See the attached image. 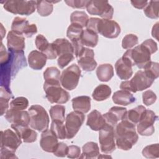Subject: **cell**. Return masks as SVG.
I'll list each match as a JSON object with an SVG mask.
<instances>
[{"label": "cell", "instance_id": "cell-1", "mask_svg": "<svg viewBox=\"0 0 159 159\" xmlns=\"http://www.w3.org/2000/svg\"><path fill=\"white\" fill-rule=\"evenodd\" d=\"M116 145L122 150H129L138 141L135 124L122 119L114 127Z\"/></svg>", "mask_w": 159, "mask_h": 159}, {"label": "cell", "instance_id": "cell-2", "mask_svg": "<svg viewBox=\"0 0 159 159\" xmlns=\"http://www.w3.org/2000/svg\"><path fill=\"white\" fill-rule=\"evenodd\" d=\"M122 58L130 66L136 65L139 68L143 69L151 61V53L141 43L132 49H128Z\"/></svg>", "mask_w": 159, "mask_h": 159}, {"label": "cell", "instance_id": "cell-3", "mask_svg": "<svg viewBox=\"0 0 159 159\" xmlns=\"http://www.w3.org/2000/svg\"><path fill=\"white\" fill-rule=\"evenodd\" d=\"M30 127L39 132H43L49 126V117L45 109L38 104L32 105L28 109Z\"/></svg>", "mask_w": 159, "mask_h": 159}, {"label": "cell", "instance_id": "cell-4", "mask_svg": "<svg viewBox=\"0 0 159 159\" xmlns=\"http://www.w3.org/2000/svg\"><path fill=\"white\" fill-rule=\"evenodd\" d=\"M37 1L9 0L4 2L3 7L6 11L14 14L29 16L36 9Z\"/></svg>", "mask_w": 159, "mask_h": 159}, {"label": "cell", "instance_id": "cell-5", "mask_svg": "<svg viewBox=\"0 0 159 159\" xmlns=\"http://www.w3.org/2000/svg\"><path fill=\"white\" fill-rule=\"evenodd\" d=\"M60 84H46L43 83V90L48 101L52 104H65L67 102L70 96L65 89L60 86Z\"/></svg>", "mask_w": 159, "mask_h": 159}, {"label": "cell", "instance_id": "cell-6", "mask_svg": "<svg viewBox=\"0 0 159 159\" xmlns=\"http://www.w3.org/2000/svg\"><path fill=\"white\" fill-rule=\"evenodd\" d=\"M99 142L102 153H111L116 150L114 127L107 124L99 130Z\"/></svg>", "mask_w": 159, "mask_h": 159}, {"label": "cell", "instance_id": "cell-7", "mask_svg": "<svg viewBox=\"0 0 159 159\" xmlns=\"http://www.w3.org/2000/svg\"><path fill=\"white\" fill-rule=\"evenodd\" d=\"M81 76V70L78 65L72 64L65 69L60 75V84L65 89L71 91L76 88Z\"/></svg>", "mask_w": 159, "mask_h": 159}, {"label": "cell", "instance_id": "cell-8", "mask_svg": "<svg viewBox=\"0 0 159 159\" xmlns=\"http://www.w3.org/2000/svg\"><path fill=\"white\" fill-rule=\"evenodd\" d=\"M87 12L91 15L99 16L103 19H111L114 14V9L108 1H89L86 6Z\"/></svg>", "mask_w": 159, "mask_h": 159}, {"label": "cell", "instance_id": "cell-9", "mask_svg": "<svg viewBox=\"0 0 159 159\" xmlns=\"http://www.w3.org/2000/svg\"><path fill=\"white\" fill-rule=\"evenodd\" d=\"M158 119L155 113L149 109H145L141 119L137 124V131L142 136H150L155 132L154 123Z\"/></svg>", "mask_w": 159, "mask_h": 159}, {"label": "cell", "instance_id": "cell-10", "mask_svg": "<svg viewBox=\"0 0 159 159\" xmlns=\"http://www.w3.org/2000/svg\"><path fill=\"white\" fill-rule=\"evenodd\" d=\"M85 119L83 113L78 111L70 112L65 119V128L66 131V139L73 138L79 131Z\"/></svg>", "mask_w": 159, "mask_h": 159}, {"label": "cell", "instance_id": "cell-11", "mask_svg": "<svg viewBox=\"0 0 159 159\" xmlns=\"http://www.w3.org/2000/svg\"><path fill=\"white\" fill-rule=\"evenodd\" d=\"M98 33L108 39H115L120 33V27L115 20L100 19L98 24Z\"/></svg>", "mask_w": 159, "mask_h": 159}, {"label": "cell", "instance_id": "cell-12", "mask_svg": "<svg viewBox=\"0 0 159 159\" xmlns=\"http://www.w3.org/2000/svg\"><path fill=\"white\" fill-rule=\"evenodd\" d=\"M22 143V139L16 132L8 129L1 131V147H5L16 152Z\"/></svg>", "mask_w": 159, "mask_h": 159}, {"label": "cell", "instance_id": "cell-13", "mask_svg": "<svg viewBox=\"0 0 159 159\" xmlns=\"http://www.w3.org/2000/svg\"><path fill=\"white\" fill-rule=\"evenodd\" d=\"M154 81V80L148 76L143 70L138 71L132 80H129L132 93L142 91L152 86Z\"/></svg>", "mask_w": 159, "mask_h": 159}, {"label": "cell", "instance_id": "cell-14", "mask_svg": "<svg viewBox=\"0 0 159 159\" xmlns=\"http://www.w3.org/2000/svg\"><path fill=\"white\" fill-rule=\"evenodd\" d=\"M77 59L78 65L85 71H93L98 65L94 60V51L88 48L84 47Z\"/></svg>", "mask_w": 159, "mask_h": 159}, {"label": "cell", "instance_id": "cell-15", "mask_svg": "<svg viewBox=\"0 0 159 159\" xmlns=\"http://www.w3.org/2000/svg\"><path fill=\"white\" fill-rule=\"evenodd\" d=\"M7 46L9 52L13 53L23 52L25 48V38L24 35L18 34L12 30L7 35Z\"/></svg>", "mask_w": 159, "mask_h": 159}, {"label": "cell", "instance_id": "cell-16", "mask_svg": "<svg viewBox=\"0 0 159 159\" xmlns=\"http://www.w3.org/2000/svg\"><path fill=\"white\" fill-rule=\"evenodd\" d=\"M6 119L11 124L29 125L30 116L28 111L8 109L5 114Z\"/></svg>", "mask_w": 159, "mask_h": 159}, {"label": "cell", "instance_id": "cell-17", "mask_svg": "<svg viewBox=\"0 0 159 159\" xmlns=\"http://www.w3.org/2000/svg\"><path fill=\"white\" fill-rule=\"evenodd\" d=\"M58 138L50 130L42 132L40 140V145L42 149L47 152L53 153L58 145Z\"/></svg>", "mask_w": 159, "mask_h": 159}, {"label": "cell", "instance_id": "cell-18", "mask_svg": "<svg viewBox=\"0 0 159 159\" xmlns=\"http://www.w3.org/2000/svg\"><path fill=\"white\" fill-rule=\"evenodd\" d=\"M11 128L15 130L25 143H32L37 140V133L34 130L29 127V125L12 124Z\"/></svg>", "mask_w": 159, "mask_h": 159}, {"label": "cell", "instance_id": "cell-19", "mask_svg": "<svg viewBox=\"0 0 159 159\" xmlns=\"http://www.w3.org/2000/svg\"><path fill=\"white\" fill-rule=\"evenodd\" d=\"M127 112L125 107L114 106L112 107L107 112L103 114L106 123L115 127L119 120H122Z\"/></svg>", "mask_w": 159, "mask_h": 159}, {"label": "cell", "instance_id": "cell-20", "mask_svg": "<svg viewBox=\"0 0 159 159\" xmlns=\"http://www.w3.org/2000/svg\"><path fill=\"white\" fill-rule=\"evenodd\" d=\"M47 57L42 52L38 50L30 52L28 55L29 66L35 70H40L43 68L47 62Z\"/></svg>", "mask_w": 159, "mask_h": 159}, {"label": "cell", "instance_id": "cell-21", "mask_svg": "<svg viewBox=\"0 0 159 159\" xmlns=\"http://www.w3.org/2000/svg\"><path fill=\"white\" fill-rule=\"evenodd\" d=\"M106 124L103 115L97 110L92 111L87 117L86 125L94 131H99Z\"/></svg>", "mask_w": 159, "mask_h": 159}, {"label": "cell", "instance_id": "cell-22", "mask_svg": "<svg viewBox=\"0 0 159 159\" xmlns=\"http://www.w3.org/2000/svg\"><path fill=\"white\" fill-rule=\"evenodd\" d=\"M131 66L124 60L120 58L115 64V70L118 77L124 80H127L133 75V70Z\"/></svg>", "mask_w": 159, "mask_h": 159}, {"label": "cell", "instance_id": "cell-23", "mask_svg": "<svg viewBox=\"0 0 159 159\" xmlns=\"http://www.w3.org/2000/svg\"><path fill=\"white\" fill-rule=\"evenodd\" d=\"M74 111L83 114L87 113L91 109V98L88 96H80L71 100Z\"/></svg>", "mask_w": 159, "mask_h": 159}, {"label": "cell", "instance_id": "cell-24", "mask_svg": "<svg viewBox=\"0 0 159 159\" xmlns=\"http://www.w3.org/2000/svg\"><path fill=\"white\" fill-rule=\"evenodd\" d=\"M113 102L119 105L127 106L135 101V98L129 91L119 90L116 91L112 95Z\"/></svg>", "mask_w": 159, "mask_h": 159}, {"label": "cell", "instance_id": "cell-25", "mask_svg": "<svg viewBox=\"0 0 159 159\" xmlns=\"http://www.w3.org/2000/svg\"><path fill=\"white\" fill-rule=\"evenodd\" d=\"M52 44L58 57L65 53L74 54L71 43L66 39H57L52 42Z\"/></svg>", "mask_w": 159, "mask_h": 159}, {"label": "cell", "instance_id": "cell-26", "mask_svg": "<svg viewBox=\"0 0 159 159\" xmlns=\"http://www.w3.org/2000/svg\"><path fill=\"white\" fill-rule=\"evenodd\" d=\"M96 73L99 81L107 82L114 76V68L112 65L109 63L101 64L97 68Z\"/></svg>", "mask_w": 159, "mask_h": 159}, {"label": "cell", "instance_id": "cell-27", "mask_svg": "<svg viewBox=\"0 0 159 159\" xmlns=\"http://www.w3.org/2000/svg\"><path fill=\"white\" fill-rule=\"evenodd\" d=\"M82 158H96L99 155V148L97 143L88 142L82 147Z\"/></svg>", "mask_w": 159, "mask_h": 159}, {"label": "cell", "instance_id": "cell-28", "mask_svg": "<svg viewBox=\"0 0 159 159\" xmlns=\"http://www.w3.org/2000/svg\"><path fill=\"white\" fill-rule=\"evenodd\" d=\"M44 83L46 84H60V71L55 66H50L46 68L43 72Z\"/></svg>", "mask_w": 159, "mask_h": 159}, {"label": "cell", "instance_id": "cell-29", "mask_svg": "<svg viewBox=\"0 0 159 159\" xmlns=\"http://www.w3.org/2000/svg\"><path fill=\"white\" fill-rule=\"evenodd\" d=\"M80 40L83 45L88 47H95L98 42V34L89 29L83 30Z\"/></svg>", "mask_w": 159, "mask_h": 159}, {"label": "cell", "instance_id": "cell-30", "mask_svg": "<svg viewBox=\"0 0 159 159\" xmlns=\"http://www.w3.org/2000/svg\"><path fill=\"white\" fill-rule=\"evenodd\" d=\"M111 88L106 84H101L98 86L93 92V98L96 101H102L108 99L111 94Z\"/></svg>", "mask_w": 159, "mask_h": 159}, {"label": "cell", "instance_id": "cell-31", "mask_svg": "<svg viewBox=\"0 0 159 159\" xmlns=\"http://www.w3.org/2000/svg\"><path fill=\"white\" fill-rule=\"evenodd\" d=\"M145 109L146 108L143 106H138L134 109H132L128 111H127V112L123 119L127 120L134 124H137L141 119Z\"/></svg>", "mask_w": 159, "mask_h": 159}, {"label": "cell", "instance_id": "cell-32", "mask_svg": "<svg viewBox=\"0 0 159 159\" xmlns=\"http://www.w3.org/2000/svg\"><path fill=\"white\" fill-rule=\"evenodd\" d=\"M1 94H0V110L1 116L4 115L8 110L9 101L13 98L11 91L7 90L2 86H1Z\"/></svg>", "mask_w": 159, "mask_h": 159}, {"label": "cell", "instance_id": "cell-33", "mask_svg": "<svg viewBox=\"0 0 159 159\" xmlns=\"http://www.w3.org/2000/svg\"><path fill=\"white\" fill-rule=\"evenodd\" d=\"M55 2L45 0L37 1L36 9L38 14L42 17H47L51 14L53 9V3Z\"/></svg>", "mask_w": 159, "mask_h": 159}, {"label": "cell", "instance_id": "cell-34", "mask_svg": "<svg viewBox=\"0 0 159 159\" xmlns=\"http://www.w3.org/2000/svg\"><path fill=\"white\" fill-rule=\"evenodd\" d=\"M145 15L150 19H158L159 17V1H150L143 9Z\"/></svg>", "mask_w": 159, "mask_h": 159}, {"label": "cell", "instance_id": "cell-35", "mask_svg": "<svg viewBox=\"0 0 159 159\" xmlns=\"http://www.w3.org/2000/svg\"><path fill=\"white\" fill-rule=\"evenodd\" d=\"M89 17L87 14L84 11H75L71 14V24H76L81 25L83 28L86 27Z\"/></svg>", "mask_w": 159, "mask_h": 159}, {"label": "cell", "instance_id": "cell-36", "mask_svg": "<svg viewBox=\"0 0 159 159\" xmlns=\"http://www.w3.org/2000/svg\"><path fill=\"white\" fill-rule=\"evenodd\" d=\"M50 130L58 139H66V131L65 125L63 122L57 120H52L50 126Z\"/></svg>", "mask_w": 159, "mask_h": 159}, {"label": "cell", "instance_id": "cell-37", "mask_svg": "<svg viewBox=\"0 0 159 159\" xmlns=\"http://www.w3.org/2000/svg\"><path fill=\"white\" fill-rule=\"evenodd\" d=\"M52 120H57L64 122L65 119V107L60 104L53 106L49 110Z\"/></svg>", "mask_w": 159, "mask_h": 159}, {"label": "cell", "instance_id": "cell-38", "mask_svg": "<svg viewBox=\"0 0 159 159\" xmlns=\"http://www.w3.org/2000/svg\"><path fill=\"white\" fill-rule=\"evenodd\" d=\"M29 24V23L26 19L16 17L12 22L11 30L18 34L23 35L24 31Z\"/></svg>", "mask_w": 159, "mask_h": 159}, {"label": "cell", "instance_id": "cell-39", "mask_svg": "<svg viewBox=\"0 0 159 159\" xmlns=\"http://www.w3.org/2000/svg\"><path fill=\"white\" fill-rule=\"evenodd\" d=\"M83 31V29L81 25L76 24H71L67 29L66 36L71 40L78 39L81 38Z\"/></svg>", "mask_w": 159, "mask_h": 159}, {"label": "cell", "instance_id": "cell-40", "mask_svg": "<svg viewBox=\"0 0 159 159\" xmlns=\"http://www.w3.org/2000/svg\"><path fill=\"white\" fill-rule=\"evenodd\" d=\"M142 155L147 158H156L159 157L158 143L151 144L143 148L142 152Z\"/></svg>", "mask_w": 159, "mask_h": 159}, {"label": "cell", "instance_id": "cell-41", "mask_svg": "<svg viewBox=\"0 0 159 159\" xmlns=\"http://www.w3.org/2000/svg\"><path fill=\"white\" fill-rule=\"evenodd\" d=\"M29 106V101L25 97H17L13 99L10 102V109L18 111H23Z\"/></svg>", "mask_w": 159, "mask_h": 159}, {"label": "cell", "instance_id": "cell-42", "mask_svg": "<svg viewBox=\"0 0 159 159\" xmlns=\"http://www.w3.org/2000/svg\"><path fill=\"white\" fill-rule=\"evenodd\" d=\"M143 69L146 75L154 80L159 76V65L157 62L151 61Z\"/></svg>", "mask_w": 159, "mask_h": 159}, {"label": "cell", "instance_id": "cell-43", "mask_svg": "<svg viewBox=\"0 0 159 159\" xmlns=\"http://www.w3.org/2000/svg\"><path fill=\"white\" fill-rule=\"evenodd\" d=\"M139 42L138 37L133 34L126 35L122 39V47L124 49H130L135 46Z\"/></svg>", "mask_w": 159, "mask_h": 159}, {"label": "cell", "instance_id": "cell-44", "mask_svg": "<svg viewBox=\"0 0 159 159\" xmlns=\"http://www.w3.org/2000/svg\"><path fill=\"white\" fill-rule=\"evenodd\" d=\"M35 43L37 48L42 53L47 49L50 44L47 39L42 34H39L36 36Z\"/></svg>", "mask_w": 159, "mask_h": 159}, {"label": "cell", "instance_id": "cell-45", "mask_svg": "<svg viewBox=\"0 0 159 159\" xmlns=\"http://www.w3.org/2000/svg\"><path fill=\"white\" fill-rule=\"evenodd\" d=\"M143 102L145 105L149 106L154 104L157 100V95L152 90H147L142 94Z\"/></svg>", "mask_w": 159, "mask_h": 159}, {"label": "cell", "instance_id": "cell-46", "mask_svg": "<svg viewBox=\"0 0 159 159\" xmlns=\"http://www.w3.org/2000/svg\"><path fill=\"white\" fill-rule=\"evenodd\" d=\"M75 58L73 54L71 53H65L63 54L58 57L57 60V63L58 66L63 69L66 66H67L71 61H73Z\"/></svg>", "mask_w": 159, "mask_h": 159}, {"label": "cell", "instance_id": "cell-47", "mask_svg": "<svg viewBox=\"0 0 159 159\" xmlns=\"http://www.w3.org/2000/svg\"><path fill=\"white\" fill-rule=\"evenodd\" d=\"M89 1L86 0H68L65 1V2L74 9H84L86 8Z\"/></svg>", "mask_w": 159, "mask_h": 159}, {"label": "cell", "instance_id": "cell-48", "mask_svg": "<svg viewBox=\"0 0 159 159\" xmlns=\"http://www.w3.org/2000/svg\"><path fill=\"white\" fill-rule=\"evenodd\" d=\"M68 147L63 142H58V145L53 153L54 155L58 157H65L68 153Z\"/></svg>", "mask_w": 159, "mask_h": 159}, {"label": "cell", "instance_id": "cell-49", "mask_svg": "<svg viewBox=\"0 0 159 159\" xmlns=\"http://www.w3.org/2000/svg\"><path fill=\"white\" fill-rule=\"evenodd\" d=\"M71 43L72 44L73 48V51H74V54L77 58L79 55H80L81 52L84 48L83 45L80 40V39H73L71 40Z\"/></svg>", "mask_w": 159, "mask_h": 159}, {"label": "cell", "instance_id": "cell-50", "mask_svg": "<svg viewBox=\"0 0 159 159\" xmlns=\"http://www.w3.org/2000/svg\"><path fill=\"white\" fill-rule=\"evenodd\" d=\"M81 149L77 145H70L68 147L67 157L69 158H78L80 157Z\"/></svg>", "mask_w": 159, "mask_h": 159}, {"label": "cell", "instance_id": "cell-51", "mask_svg": "<svg viewBox=\"0 0 159 159\" xmlns=\"http://www.w3.org/2000/svg\"><path fill=\"white\" fill-rule=\"evenodd\" d=\"M100 19L97 17H91L89 19L88 22L86 25V29H89L91 31H93L94 32L98 34V24L99 22Z\"/></svg>", "mask_w": 159, "mask_h": 159}, {"label": "cell", "instance_id": "cell-52", "mask_svg": "<svg viewBox=\"0 0 159 159\" xmlns=\"http://www.w3.org/2000/svg\"><path fill=\"white\" fill-rule=\"evenodd\" d=\"M16 152H14L10 149L5 147H1L0 150V158L1 159L4 158H17V157L15 154Z\"/></svg>", "mask_w": 159, "mask_h": 159}, {"label": "cell", "instance_id": "cell-53", "mask_svg": "<svg viewBox=\"0 0 159 159\" xmlns=\"http://www.w3.org/2000/svg\"><path fill=\"white\" fill-rule=\"evenodd\" d=\"M142 44L144 45L150 52L151 54L155 53L158 50V47L157 43L152 39H149L143 41Z\"/></svg>", "mask_w": 159, "mask_h": 159}, {"label": "cell", "instance_id": "cell-54", "mask_svg": "<svg viewBox=\"0 0 159 159\" xmlns=\"http://www.w3.org/2000/svg\"><path fill=\"white\" fill-rule=\"evenodd\" d=\"M37 32V28L36 25L34 24H29L24 31L23 35L24 37H25L27 38H30V37H32Z\"/></svg>", "mask_w": 159, "mask_h": 159}, {"label": "cell", "instance_id": "cell-55", "mask_svg": "<svg viewBox=\"0 0 159 159\" xmlns=\"http://www.w3.org/2000/svg\"><path fill=\"white\" fill-rule=\"evenodd\" d=\"M43 53H44L46 55L47 59L49 60H53L57 57V54L53 46L52 43L49 44V45L48 46L47 49L43 52Z\"/></svg>", "mask_w": 159, "mask_h": 159}, {"label": "cell", "instance_id": "cell-56", "mask_svg": "<svg viewBox=\"0 0 159 159\" xmlns=\"http://www.w3.org/2000/svg\"><path fill=\"white\" fill-rule=\"evenodd\" d=\"M9 58V53H7L5 47L1 42V64L6 63Z\"/></svg>", "mask_w": 159, "mask_h": 159}, {"label": "cell", "instance_id": "cell-57", "mask_svg": "<svg viewBox=\"0 0 159 159\" xmlns=\"http://www.w3.org/2000/svg\"><path fill=\"white\" fill-rule=\"evenodd\" d=\"M147 1H130V2L132 4V5L139 9H144L146 6L148 4Z\"/></svg>", "mask_w": 159, "mask_h": 159}, {"label": "cell", "instance_id": "cell-58", "mask_svg": "<svg viewBox=\"0 0 159 159\" xmlns=\"http://www.w3.org/2000/svg\"><path fill=\"white\" fill-rule=\"evenodd\" d=\"M152 35L153 37L155 38L157 40H158V22H157L152 27Z\"/></svg>", "mask_w": 159, "mask_h": 159}, {"label": "cell", "instance_id": "cell-59", "mask_svg": "<svg viewBox=\"0 0 159 159\" xmlns=\"http://www.w3.org/2000/svg\"><path fill=\"white\" fill-rule=\"evenodd\" d=\"M1 36H2V39L6 34V29L4 28L2 24H1Z\"/></svg>", "mask_w": 159, "mask_h": 159}, {"label": "cell", "instance_id": "cell-60", "mask_svg": "<svg viewBox=\"0 0 159 159\" xmlns=\"http://www.w3.org/2000/svg\"><path fill=\"white\" fill-rule=\"evenodd\" d=\"M101 157H107V158H111V156H109V155H108V156H105V155H98V158H101Z\"/></svg>", "mask_w": 159, "mask_h": 159}]
</instances>
